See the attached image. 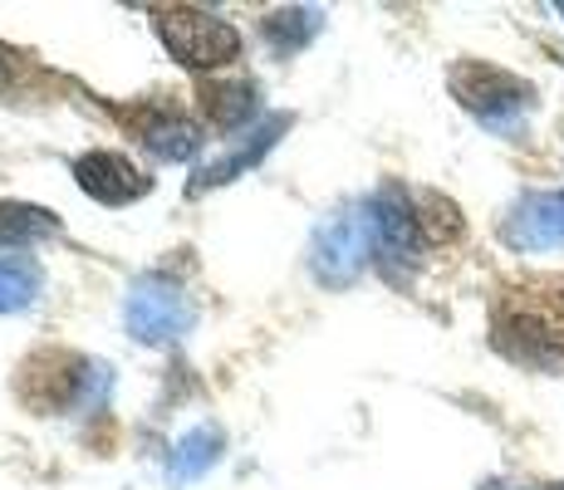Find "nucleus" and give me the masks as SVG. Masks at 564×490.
<instances>
[{
	"instance_id": "nucleus-11",
	"label": "nucleus",
	"mask_w": 564,
	"mask_h": 490,
	"mask_svg": "<svg viewBox=\"0 0 564 490\" xmlns=\"http://www.w3.org/2000/svg\"><path fill=\"white\" fill-rule=\"evenodd\" d=\"M560 15H564V6H560Z\"/></svg>"
},
{
	"instance_id": "nucleus-8",
	"label": "nucleus",
	"mask_w": 564,
	"mask_h": 490,
	"mask_svg": "<svg viewBox=\"0 0 564 490\" xmlns=\"http://www.w3.org/2000/svg\"><path fill=\"white\" fill-rule=\"evenodd\" d=\"M143 143L158 152V157H192L197 152V128L187 118H153L143 128Z\"/></svg>"
},
{
	"instance_id": "nucleus-9",
	"label": "nucleus",
	"mask_w": 564,
	"mask_h": 490,
	"mask_svg": "<svg viewBox=\"0 0 564 490\" xmlns=\"http://www.w3.org/2000/svg\"><path fill=\"white\" fill-rule=\"evenodd\" d=\"M15 79H20V59H15V54H10L6 45H0V98L15 89Z\"/></svg>"
},
{
	"instance_id": "nucleus-4",
	"label": "nucleus",
	"mask_w": 564,
	"mask_h": 490,
	"mask_svg": "<svg viewBox=\"0 0 564 490\" xmlns=\"http://www.w3.org/2000/svg\"><path fill=\"white\" fill-rule=\"evenodd\" d=\"M516 246L540 250V246H560L564 241V192H545V196H530L525 206L511 216L506 226Z\"/></svg>"
},
{
	"instance_id": "nucleus-7",
	"label": "nucleus",
	"mask_w": 564,
	"mask_h": 490,
	"mask_svg": "<svg viewBox=\"0 0 564 490\" xmlns=\"http://www.w3.org/2000/svg\"><path fill=\"white\" fill-rule=\"evenodd\" d=\"M40 290V270L25 255H0V309H25Z\"/></svg>"
},
{
	"instance_id": "nucleus-1",
	"label": "nucleus",
	"mask_w": 564,
	"mask_h": 490,
	"mask_svg": "<svg viewBox=\"0 0 564 490\" xmlns=\"http://www.w3.org/2000/svg\"><path fill=\"white\" fill-rule=\"evenodd\" d=\"M158 40L182 69H221L241 54V35L231 20L212 15V10H162L158 15Z\"/></svg>"
},
{
	"instance_id": "nucleus-2",
	"label": "nucleus",
	"mask_w": 564,
	"mask_h": 490,
	"mask_svg": "<svg viewBox=\"0 0 564 490\" xmlns=\"http://www.w3.org/2000/svg\"><path fill=\"white\" fill-rule=\"evenodd\" d=\"M452 89H457V98L486 128H501V133H516L530 108V84H520L506 69H491V64H462V69H452Z\"/></svg>"
},
{
	"instance_id": "nucleus-3",
	"label": "nucleus",
	"mask_w": 564,
	"mask_h": 490,
	"mask_svg": "<svg viewBox=\"0 0 564 490\" xmlns=\"http://www.w3.org/2000/svg\"><path fill=\"white\" fill-rule=\"evenodd\" d=\"M74 177L104 206H128L143 192H153V177H143V172L128 157H118V152H84V157L74 162Z\"/></svg>"
},
{
	"instance_id": "nucleus-5",
	"label": "nucleus",
	"mask_w": 564,
	"mask_h": 490,
	"mask_svg": "<svg viewBox=\"0 0 564 490\" xmlns=\"http://www.w3.org/2000/svg\"><path fill=\"white\" fill-rule=\"evenodd\" d=\"M187 319V304L177 300L172 290H138L133 304H128V324H133L138 339H172Z\"/></svg>"
},
{
	"instance_id": "nucleus-10",
	"label": "nucleus",
	"mask_w": 564,
	"mask_h": 490,
	"mask_svg": "<svg viewBox=\"0 0 564 490\" xmlns=\"http://www.w3.org/2000/svg\"><path fill=\"white\" fill-rule=\"evenodd\" d=\"M540 490H564V481H555V486H540Z\"/></svg>"
},
{
	"instance_id": "nucleus-6",
	"label": "nucleus",
	"mask_w": 564,
	"mask_h": 490,
	"mask_svg": "<svg viewBox=\"0 0 564 490\" xmlns=\"http://www.w3.org/2000/svg\"><path fill=\"white\" fill-rule=\"evenodd\" d=\"M40 236H54L50 211L40 206H20V202H0V255H6L10 241H40Z\"/></svg>"
}]
</instances>
